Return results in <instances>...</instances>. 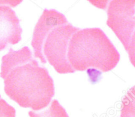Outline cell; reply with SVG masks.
I'll use <instances>...</instances> for the list:
<instances>
[{
	"label": "cell",
	"instance_id": "cell-6",
	"mask_svg": "<svg viewBox=\"0 0 135 117\" xmlns=\"http://www.w3.org/2000/svg\"><path fill=\"white\" fill-rule=\"evenodd\" d=\"M28 115L30 117H69L65 109L56 99L51 101L47 109L41 112L30 111Z\"/></svg>",
	"mask_w": 135,
	"mask_h": 117
},
{
	"label": "cell",
	"instance_id": "cell-1",
	"mask_svg": "<svg viewBox=\"0 0 135 117\" xmlns=\"http://www.w3.org/2000/svg\"><path fill=\"white\" fill-rule=\"evenodd\" d=\"M0 76L10 99L24 108L39 111L48 107L55 94L54 81L28 46L10 48L2 57Z\"/></svg>",
	"mask_w": 135,
	"mask_h": 117
},
{
	"label": "cell",
	"instance_id": "cell-3",
	"mask_svg": "<svg viewBox=\"0 0 135 117\" xmlns=\"http://www.w3.org/2000/svg\"><path fill=\"white\" fill-rule=\"evenodd\" d=\"M119 60V52L100 28L80 29L69 41L67 60L75 71L94 69L107 72Z\"/></svg>",
	"mask_w": 135,
	"mask_h": 117
},
{
	"label": "cell",
	"instance_id": "cell-8",
	"mask_svg": "<svg viewBox=\"0 0 135 117\" xmlns=\"http://www.w3.org/2000/svg\"><path fill=\"white\" fill-rule=\"evenodd\" d=\"M0 117H16L15 109L0 95Z\"/></svg>",
	"mask_w": 135,
	"mask_h": 117
},
{
	"label": "cell",
	"instance_id": "cell-5",
	"mask_svg": "<svg viewBox=\"0 0 135 117\" xmlns=\"http://www.w3.org/2000/svg\"><path fill=\"white\" fill-rule=\"evenodd\" d=\"M21 1H3L0 3V51L9 44L14 45L21 40L20 20L10 5L15 7Z\"/></svg>",
	"mask_w": 135,
	"mask_h": 117
},
{
	"label": "cell",
	"instance_id": "cell-9",
	"mask_svg": "<svg viewBox=\"0 0 135 117\" xmlns=\"http://www.w3.org/2000/svg\"><path fill=\"white\" fill-rule=\"evenodd\" d=\"M127 52L129 54V60H130L131 62L135 68V29L132 34L131 37L130 42H129V44Z\"/></svg>",
	"mask_w": 135,
	"mask_h": 117
},
{
	"label": "cell",
	"instance_id": "cell-7",
	"mask_svg": "<svg viewBox=\"0 0 135 117\" xmlns=\"http://www.w3.org/2000/svg\"><path fill=\"white\" fill-rule=\"evenodd\" d=\"M121 117H135V86L127 91L123 99Z\"/></svg>",
	"mask_w": 135,
	"mask_h": 117
},
{
	"label": "cell",
	"instance_id": "cell-4",
	"mask_svg": "<svg viewBox=\"0 0 135 117\" xmlns=\"http://www.w3.org/2000/svg\"><path fill=\"white\" fill-rule=\"evenodd\" d=\"M107 25L112 29L127 50L135 29V1L115 0L107 1Z\"/></svg>",
	"mask_w": 135,
	"mask_h": 117
},
{
	"label": "cell",
	"instance_id": "cell-2",
	"mask_svg": "<svg viewBox=\"0 0 135 117\" xmlns=\"http://www.w3.org/2000/svg\"><path fill=\"white\" fill-rule=\"evenodd\" d=\"M79 29L55 9H44L33 32L34 56L42 64L48 62L59 74L74 73L67 60V50L71 37Z\"/></svg>",
	"mask_w": 135,
	"mask_h": 117
}]
</instances>
